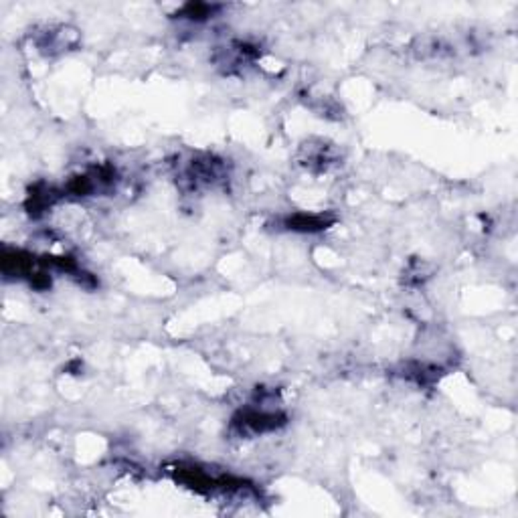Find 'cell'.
I'll return each instance as SVG.
<instances>
[{
	"label": "cell",
	"mask_w": 518,
	"mask_h": 518,
	"mask_svg": "<svg viewBox=\"0 0 518 518\" xmlns=\"http://www.w3.org/2000/svg\"><path fill=\"white\" fill-rule=\"evenodd\" d=\"M284 423V417L279 413H270L263 409H245L235 417V426H241V431H253V433H263L272 431L275 427Z\"/></svg>",
	"instance_id": "obj_1"
},
{
	"label": "cell",
	"mask_w": 518,
	"mask_h": 518,
	"mask_svg": "<svg viewBox=\"0 0 518 518\" xmlns=\"http://www.w3.org/2000/svg\"><path fill=\"white\" fill-rule=\"evenodd\" d=\"M330 223V219L322 217V215H294L286 219V227L291 231H320L326 229V225Z\"/></svg>",
	"instance_id": "obj_2"
},
{
	"label": "cell",
	"mask_w": 518,
	"mask_h": 518,
	"mask_svg": "<svg viewBox=\"0 0 518 518\" xmlns=\"http://www.w3.org/2000/svg\"><path fill=\"white\" fill-rule=\"evenodd\" d=\"M211 13H213V6H209V4H186L183 8V16L193 18V20H203V18L211 16Z\"/></svg>",
	"instance_id": "obj_3"
}]
</instances>
